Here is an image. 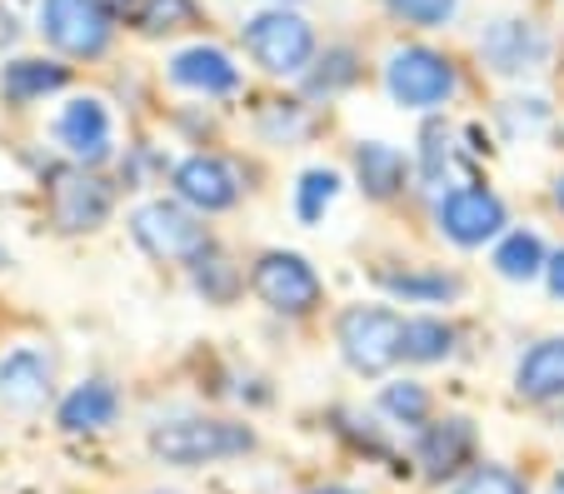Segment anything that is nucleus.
Segmentation results:
<instances>
[{"instance_id": "423d86ee", "label": "nucleus", "mask_w": 564, "mask_h": 494, "mask_svg": "<svg viewBox=\"0 0 564 494\" xmlns=\"http://www.w3.org/2000/svg\"><path fill=\"white\" fill-rule=\"evenodd\" d=\"M246 45L265 70H275V76H295V70H305L310 51H315V35H310V25L300 21V15L265 11L246 25Z\"/></svg>"}, {"instance_id": "7ed1b4c3", "label": "nucleus", "mask_w": 564, "mask_h": 494, "mask_svg": "<svg viewBox=\"0 0 564 494\" xmlns=\"http://www.w3.org/2000/svg\"><path fill=\"white\" fill-rule=\"evenodd\" d=\"M130 235L150 260H200L210 250L205 226L171 200H150L130 216Z\"/></svg>"}, {"instance_id": "cd10ccee", "label": "nucleus", "mask_w": 564, "mask_h": 494, "mask_svg": "<svg viewBox=\"0 0 564 494\" xmlns=\"http://www.w3.org/2000/svg\"><path fill=\"white\" fill-rule=\"evenodd\" d=\"M449 155H455V151H449V130L445 125H430L425 130V175H430V180H440V175L449 171Z\"/></svg>"}, {"instance_id": "c85d7f7f", "label": "nucleus", "mask_w": 564, "mask_h": 494, "mask_svg": "<svg viewBox=\"0 0 564 494\" xmlns=\"http://www.w3.org/2000/svg\"><path fill=\"white\" fill-rule=\"evenodd\" d=\"M544 270H550V295H554V300H564V250Z\"/></svg>"}, {"instance_id": "9d476101", "label": "nucleus", "mask_w": 564, "mask_h": 494, "mask_svg": "<svg viewBox=\"0 0 564 494\" xmlns=\"http://www.w3.org/2000/svg\"><path fill=\"white\" fill-rule=\"evenodd\" d=\"M51 380L55 365L41 350H11L0 360V405L15 409V415H35V409L51 399Z\"/></svg>"}, {"instance_id": "7c9ffc66", "label": "nucleus", "mask_w": 564, "mask_h": 494, "mask_svg": "<svg viewBox=\"0 0 564 494\" xmlns=\"http://www.w3.org/2000/svg\"><path fill=\"white\" fill-rule=\"evenodd\" d=\"M554 494H564V474H560V480H554Z\"/></svg>"}, {"instance_id": "a878e982", "label": "nucleus", "mask_w": 564, "mask_h": 494, "mask_svg": "<svg viewBox=\"0 0 564 494\" xmlns=\"http://www.w3.org/2000/svg\"><path fill=\"white\" fill-rule=\"evenodd\" d=\"M455 494H530L524 490V480H514L510 470H500V464H485V470H475L465 484H459Z\"/></svg>"}, {"instance_id": "f03ea898", "label": "nucleus", "mask_w": 564, "mask_h": 494, "mask_svg": "<svg viewBox=\"0 0 564 494\" xmlns=\"http://www.w3.org/2000/svg\"><path fill=\"white\" fill-rule=\"evenodd\" d=\"M340 350L350 370L360 375H384L394 360H405V320L394 310H355L340 315Z\"/></svg>"}, {"instance_id": "0eeeda50", "label": "nucleus", "mask_w": 564, "mask_h": 494, "mask_svg": "<svg viewBox=\"0 0 564 494\" xmlns=\"http://www.w3.org/2000/svg\"><path fill=\"white\" fill-rule=\"evenodd\" d=\"M455 90V65L440 51L425 45H410V51H394L390 61V96L410 110H430Z\"/></svg>"}, {"instance_id": "20e7f679", "label": "nucleus", "mask_w": 564, "mask_h": 494, "mask_svg": "<svg viewBox=\"0 0 564 494\" xmlns=\"http://www.w3.org/2000/svg\"><path fill=\"white\" fill-rule=\"evenodd\" d=\"M250 290L280 315H310L319 305V275L290 250H270L256 270H250Z\"/></svg>"}, {"instance_id": "a211bd4d", "label": "nucleus", "mask_w": 564, "mask_h": 494, "mask_svg": "<svg viewBox=\"0 0 564 494\" xmlns=\"http://www.w3.org/2000/svg\"><path fill=\"white\" fill-rule=\"evenodd\" d=\"M355 171H360V185L375 200H390V195L400 190V180H405V155L380 145V140H370V145L355 151Z\"/></svg>"}, {"instance_id": "473e14b6", "label": "nucleus", "mask_w": 564, "mask_h": 494, "mask_svg": "<svg viewBox=\"0 0 564 494\" xmlns=\"http://www.w3.org/2000/svg\"><path fill=\"white\" fill-rule=\"evenodd\" d=\"M554 195H560V205H564V180H560V190H554Z\"/></svg>"}, {"instance_id": "9b49d317", "label": "nucleus", "mask_w": 564, "mask_h": 494, "mask_svg": "<svg viewBox=\"0 0 564 494\" xmlns=\"http://www.w3.org/2000/svg\"><path fill=\"white\" fill-rule=\"evenodd\" d=\"M175 190L195 210H230L240 200V185H235L230 165L215 161V155H191V161L175 165Z\"/></svg>"}, {"instance_id": "412c9836", "label": "nucleus", "mask_w": 564, "mask_h": 494, "mask_svg": "<svg viewBox=\"0 0 564 494\" xmlns=\"http://www.w3.org/2000/svg\"><path fill=\"white\" fill-rule=\"evenodd\" d=\"M495 270H500L505 279H534L544 270V250H540V240L534 235H510L500 250H495Z\"/></svg>"}, {"instance_id": "aec40b11", "label": "nucleus", "mask_w": 564, "mask_h": 494, "mask_svg": "<svg viewBox=\"0 0 564 494\" xmlns=\"http://www.w3.org/2000/svg\"><path fill=\"white\" fill-rule=\"evenodd\" d=\"M449 350H455V330H449L445 320H410L405 325V360L430 365V360H445Z\"/></svg>"}, {"instance_id": "39448f33", "label": "nucleus", "mask_w": 564, "mask_h": 494, "mask_svg": "<svg viewBox=\"0 0 564 494\" xmlns=\"http://www.w3.org/2000/svg\"><path fill=\"white\" fill-rule=\"evenodd\" d=\"M41 31L65 55H100L110 45V15L100 0H45Z\"/></svg>"}, {"instance_id": "393cba45", "label": "nucleus", "mask_w": 564, "mask_h": 494, "mask_svg": "<svg viewBox=\"0 0 564 494\" xmlns=\"http://www.w3.org/2000/svg\"><path fill=\"white\" fill-rule=\"evenodd\" d=\"M191 21H195L191 0H145V11H140L145 31H181V25H191Z\"/></svg>"}, {"instance_id": "5701e85b", "label": "nucleus", "mask_w": 564, "mask_h": 494, "mask_svg": "<svg viewBox=\"0 0 564 494\" xmlns=\"http://www.w3.org/2000/svg\"><path fill=\"white\" fill-rule=\"evenodd\" d=\"M335 195H340V180H335V171H310L305 180H300V200H295L300 220H305V226H315V220L330 210Z\"/></svg>"}, {"instance_id": "2eb2a0df", "label": "nucleus", "mask_w": 564, "mask_h": 494, "mask_svg": "<svg viewBox=\"0 0 564 494\" xmlns=\"http://www.w3.org/2000/svg\"><path fill=\"white\" fill-rule=\"evenodd\" d=\"M171 80H175V86L205 90V96H225V90L240 86V70L230 65V55H225V51L195 45V51H181L171 61Z\"/></svg>"}, {"instance_id": "f257e3e1", "label": "nucleus", "mask_w": 564, "mask_h": 494, "mask_svg": "<svg viewBox=\"0 0 564 494\" xmlns=\"http://www.w3.org/2000/svg\"><path fill=\"white\" fill-rule=\"evenodd\" d=\"M150 450L165 464H210L256 450V435L246 425H230V419H175V425H160L150 435Z\"/></svg>"}, {"instance_id": "bb28decb", "label": "nucleus", "mask_w": 564, "mask_h": 494, "mask_svg": "<svg viewBox=\"0 0 564 494\" xmlns=\"http://www.w3.org/2000/svg\"><path fill=\"white\" fill-rule=\"evenodd\" d=\"M390 11L410 25H445L455 15V0H390Z\"/></svg>"}, {"instance_id": "1a4fd4ad", "label": "nucleus", "mask_w": 564, "mask_h": 494, "mask_svg": "<svg viewBox=\"0 0 564 494\" xmlns=\"http://www.w3.org/2000/svg\"><path fill=\"white\" fill-rule=\"evenodd\" d=\"M505 205L490 190H455L440 200V230L455 245H485L490 235H500Z\"/></svg>"}, {"instance_id": "4be33fe9", "label": "nucleus", "mask_w": 564, "mask_h": 494, "mask_svg": "<svg viewBox=\"0 0 564 494\" xmlns=\"http://www.w3.org/2000/svg\"><path fill=\"white\" fill-rule=\"evenodd\" d=\"M380 409L400 425H425L430 419V389L425 385H384Z\"/></svg>"}, {"instance_id": "c756f323", "label": "nucleus", "mask_w": 564, "mask_h": 494, "mask_svg": "<svg viewBox=\"0 0 564 494\" xmlns=\"http://www.w3.org/2000/svg\"><path fill=\"white\" fill-rule=\"evenodd\" d=\"M11 35H15V21H11V11H6V6H0V51H6V45H11Z\"/></svg>"}, {"instance_id": "2f4dec72", "label": "nucleus", "mask_w": 564, "mask_h": 494, "mask_svg": "<svg viewBox=\"0 0 564 494\" xmlns=\"http://www.w3.org/2000/svg\"><path fill=\"white\" fill-rule=\"evenodd\" d=\"M315 494H350V490H315Z\"/></svg>"}, {"instance_id": "6e6552de", "label": "nucleus", "mask_w": 564, "mask_h": 494, "mask_svg": "<svg viewBox=\"0 0 564 494\" xmlns=\"http://www.w3.org/2000/svg\"><path fill=\"white\" fill-rule=\"evenodd\" d=\"M110 216V185L86 171H55L51 180V220L61 230H96Z\"/></svg>"}, {"instance_id": "f3484780", "label": "nucleus", "mask_w": 564, "mask_h": 494, "mask_svg": "<svg viewBox=\"0 0 564 494\" xmlns=\"http://www.w3.org/2000/svg\"><path fill=\"white\" fill-rule=\"evenodd\" d=\"M120 409V395L106 385V380H90V385L70 389L61 405V430L80 435V430H106Z\"/></svg>"}, {"instance_id": "ddd939ff", "label": "nucleus", "mask_w": 564, "mask_h": 494, "mask_svg": "<svg viewBox=\"0 0 564 494\" xmlns=\"http://www.w3.org/2000/svg\"><path fill=\"white\" fill-rule=\"evenodd\" d=\"M485 55L500 76H520V70H534L544 61V35L524 21H500L485 35Z\"/></svg>"}, {"instance_id": "f8f14e48", "label": "nucleus", "mask_w": 564, "mask_h": 494, "mask_svg": "<svg viewBox=\"0 0 564 494\" xmlns=\"http://www.w3.org/2000/svg\"><path fill=\"white\" fill-rule=\"evenodd\" d=\"M469 454H475L469 419H440V425L425 430V440H420V464H425L430 480H449L459 464H469Z\"/></svg>"}, {"instance_id": "b1692460", "label": "nucleus", "mask_w": 564, "mask_h": 494, "mask_svg": "<svg viewBox=\"0 0 564 494\" xmlns=\"http://www.w3.org/2000/svg\"><path fill=\"white\" fill-rule=\"evenodd\" d=\"M384 285H390L394 295H415V300H449V295H459V279H445V275H384Z\"/></svg>"}, {"instance_id": "4468645a", "label": "nucleus", "mask_w": 564, "mask_h": 494, "mask_svg": "<svg viewBox=\"0 0 564 494\" xmlns=\"http://www.w3.org/2000/svg\"><path fill=\"white\" fill-rule=\"evenodd\" d=\"M61 140H65V151L80 155V161H106L110 151V116L100 100H75V106H65L61 116Z\"/></svg>"}, {"instance_id": "6ab92c4d", "label": "nucleus", "mask_w": 564, "mask_h": 494, "mask_svg": "<svg viewBox=\"0 0 564 494\" xmlns=\"http://www.w3.org/2000/svg\"><path fill=\"white\" fill-rule=\"evenodd\" d=\"M65 86V65H51V61H15L6 65L0 76V90L11 100H35V96H51V90Z\"/></svg>"}, {"instance_id": "dca6fc26", "label": "nucleus", "mask_w": 564, "mask_h": 494, "mask_svg": "<svg viewBox=\"0 0 564 494\" xmlns=\"http://www.w3.org/2000/svg\"><path fill=\"white\" fill-rule=\"evenodd\" d=\"M514 389L524 399H554L564 395V340H540L514 370Z\"/></svg>"}]
</instances>
